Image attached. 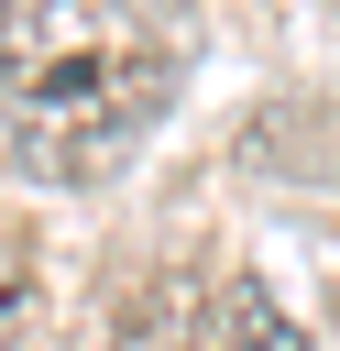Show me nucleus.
Returning a JSON list of instances; mask_svg holds the SVG:
<instances>
[{"label": "nucleus", "mask_w": 340, "mask_h": 351, "mask_svg": "<svg viewBox=\"0 0 340 351\" xmlns=\"http://www.w3.org/2000/svg\"><path fill=\"white\" fill-rule=\"evenodd\" d=\"M186 33L165 0H0V121L33 176H110L175 99Z\"/></svg>", "instance_id": "nucleus-1"}, {"label": "nucleus", "mask_w": 340, "mask_h": 351, "mask_svg": "<svg viewBox=\"0 0 340 351\" xmlns=\"http://www.w3.org/2000/svg\"><path fill=\"white\" fill-rule=\"evenodd\" d=\"M99 351H307L296 318L263 296V274H154Z\"/></svg>", "instance_id": "nucleus-2"}]
</instances>
